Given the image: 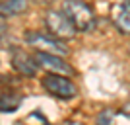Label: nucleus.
<instances>
[{
	"mask_svg": "<svg viewBox=\"0 0 130 125\" xmlns=\"http://www.w3.org/2000/svg\"><path fill=\"white\" fill-rule=\"evenodd\" d=\"M62 12L66 14V18L72 22L76 31H91L95 29V14H93V8L84 0H64L62 2Z\"/></svg>",
	"mask_w": 130,
	"mask_h": 125,
	"instance_id": "f257e3e1",
	"label": "nucleus"
},
{
	"mask_svg": "<svg viewBox=\"0 0 130 125\" xmlns=\"http://www.w3.org/2000/svg\"><path fill=\"white\" fill-rule=\"evenodd\" d=\"M41 84H43V88L51 96L60 98V100H70L78 94L76 84L70 78H66L62 74H56V72H51L49 76H45L43 80H41Z\"/></svg>",
	"mask_w": 130,
	"mask_h": 125,
	"instance_id": "f03ea898",
	"label": "nucleus"
},
{
	"mask_svg": "<svg viewBox=\"0 0 130 125\" xmlns=\"http://www.w3.org/2000/svg\"><path fill=\"white\" fill-rule=\"evenodd\" d=\"M45 26H47V29L54 37H58V39H72L76 35V29L72 26V22L66 18L64 12L49 10L47 16H45Z\"/></svg>",
	"mask_w": 130,
	"mask_h": 125,
	"instance_id": "7ed1b4c3",
	"label": "nucleus"
},
{
	"mask_svg": "<svg viewBox=\"0 0 130 125\" xmlns=\"http://www.w3.org/2000/svg\"><path fill=\"white\" fill-rule=\"evenodd\" d=\"M23 39H25L29 45H33L37 51H45V53L60 55V57H66V55H68L66 45H62L60 41H56V39L47 37V35H43V33H39V31H27L25 35H23Z\"/></svg>",
	"mask_w": 130,
	"mask_h": 125,
	"instance_id": "20e7f679",
	"label": "nucleus"
},
{
	"mask_svg": "<svg viewBox=\"0 0 130 125\" xmlns=\"http://www.w3.org/2000/svg\"><path fill=\"white\" fill-rule=\"evenodd\" d=\"M33 59L37 63V66L45 69L49 72H56V74H72V66L66 63L60 55H53V53H45V51H37L33 55Z\"/></svg>",
	"mask_w": 130,
	"mask_h": 125,
	"instance_id": "39448f33",
	"label": "nucleus"
},
{
	"mask_svg": "<svg viewBox=\"0 0 130 125\" xmlns=\"http://www.w3.org/2000/svg\"><path fill=\"white\" fill-rule=\"evenodd\" d=\"M12 55V66H14V71L18 72V74L22 76H35L37 74V63H35V59H33L29 53H25L23 49H20V47H14V49L10 51Z\"/></svg>",
	"mask_w": 130,
	"mask_h": 125,
	"instance_id": "423d86ee",
	"label": "nucleus"
},
{
	"mask_svg": "<svg viewBox=\"0 0 130 125\" xmlns=\"http://www.w3.org/2000/svg\"><path fill=\"white\" fill-rule=\"evenodd\" d=\"M113 22L120 33L130 35V2H122L113 8Z\"/></svg>",
	"mask_w": 130,
	"mask_h": 125,
	"instance_id": "0eeeda50",
	"label": "nucleus"
},
{
	"mask_svg": "<svg viewBox=\"0 0 130 125\" xmlns=\"http://www.w3.org/2000/svg\"><path fill=\"white\" fill-rule=\"evenodd\" d=\"M22 100H23L22 94L14 92V90H6L4 94H0V111H4V113L16 111L22 106Z\"/></svg>",
	"mask_w": 130,
	"mask_h": 125,
	"instance_id": "6e6552de",
	"label": "nucleus"
},
{
	"mask_svg": "<svg viewBox=\"0 0 130 125\" xmlns=\"http://www.w3.org/2000/svg\"><path fill=\"white\" fill-rule=\"evenodd\" d=\"M27 10V0H6L0 4V12L4 16H20Z\"/></svg>",
	"mask_w": 130,
	"mask_h": 125,
	"instance_id": "1a4fd4ad",
	"label": "nucleus"
},
{
	"mask_svg": "<svg viewBox=\"0 0 130 125\" xmlns=\"http://www.w3.org/2000/svg\"><path fill=\"white\" fill-rule=\"evenodd\" d=\"M111 117H113V113H111V111H105V113H101L97 117V121L99 123H111Z\"/></svg>",
	"mask_w": 130,
	"mask_h": 125,
	"instance_id": "9d476101",
	"label": "nucleus"
},
{
	"mask_svg": "<svg viewBox=\"0 0 130 125\" xmlns=\"http://www.w3.org/2000/svg\"><path fill=\"white\" fill-rule=\"evenodd\" d=\"M8 31V24H6V16L4 14H0V35H4Z\"/></svg>",
	"mask_w": 130,
	"mask_h": 125,
	"instance_id": "9b49d317",
	"label": "nucleus"
},
{
	"mask_svg": "<svg viewBox=\"0 0 130 125\" xmlns=\"http://www.w3.org/2000/svg\"><path fill=\"white\" fill-rule=\"evenodd\" d=\"M120 113H122V115H124V117H126V119H130V104H126V106H124V108H122V109H120Z\"/></svg>",
	"mask_w": 130,
	"mask_h": 125,
	"instance_id": "f8f14e48",
	"label": "nucleus"
},
{
	"mask_svg": "<svg viewBox=\"0 0 130 125\" xmlns=\"http://www.w3.org/2000/svg\"><path fill=\"white\" fill-rule=\"evenodd\" d=\"M35 4H39V6H49V4H53L54 0H33Z\"/></svg>",
	"mask_w": 130,
	"mask_h": 125,
	"instance_id": "ddd939ff",
	"label": "nucleus"
},
{
	"mask_svg": "<svg viewBox=\"0 0 130 125\" xmlns=\"http://www.w3.org/2000/svg\"><path fill=\"white\" fill-rule=\"evenodd\" d=\"M128 2H130V0H128Z\"/></svg>",
	"mask_w": 130,
	"mask_h": 125,
	"instance_id": "4468645a",
	"label": "nucleus"
}]
</instances>
